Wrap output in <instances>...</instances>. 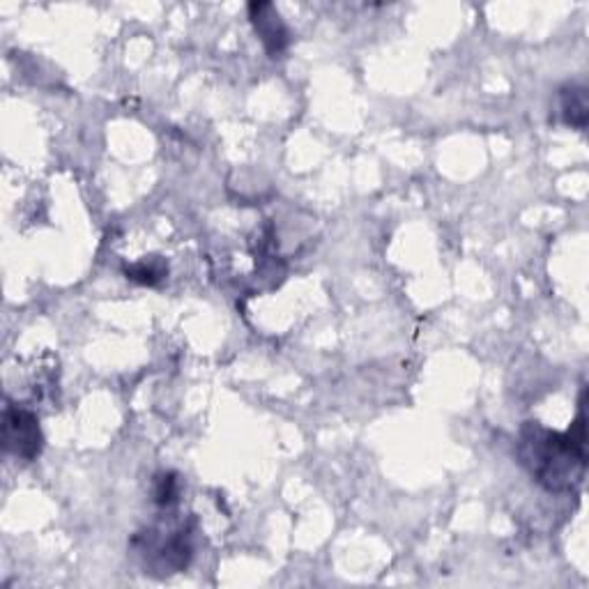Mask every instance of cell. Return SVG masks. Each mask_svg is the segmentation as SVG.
Returning <instances> with one entry per match:
<instances>
[{"mask_svg":"<svg viewBox=\"0 0 589 589\" xmlns=\"http://www.w3.org/2000/svg\"><path fill=\"white\" fill-rule=\"evenodd\" d=\"M560 113H562V120L576 129H582L587 127V120H589V102H587V88L578 86V83H571V86H565L560 90Z\"/></svg>","mask_w":589,"mask_h":589,"instance_id":"5b68a950","label":"cell"},{"mask_svg":"<svg viewBox=\"0 0 589 589\" xmlns=\"http://www.w3.org/2000/svg\"><path fill=\"white\" fill-rule=\"evenodd\" d=\"M124 274H127L129 281H137L141 286H157L163 279H167L169 266L163 263V260H159V258H150V260H139V263L129 266L124 270Z\"/></svg>","mask_w":589,"mask_h":589,"instance_id":"8992f818","label":"cell"},{"mask_svg":"<svg viewBox=\"0 0 589 589\" xmlns=\"http://www.w3.org/2000/svg\"><path fill=\"white\" fill-rule=\"evenodd\" d=\"M180 493V483L178 477L173 472H161L154 477V486H152V500L157 507H171L176 505Z\"/></svg>","mask_w":589,"mask_h":589,"instance_id":"52a82bcc","label":"cell"},{"mask_svg":"<svg viewBox=\"0 0 589 589\" xmlns=\"http://www.w3.org/2000/svg\"><path fill=\"white\" fill-rule=\"evenodd\" d=\"M518 458L526 470L552 493H567L576 488L587 468V431H585V408L580 401V415L573 427L565 433L550 431L537 421H528L520 429Z\"/></svg>","mask_w":589,"mask_h":589,"instance_id":"6da1fadb","label":"cell"},{"mask_svg":"<svg viewBox=\"0 0 589 589\" xmlns=\"http://www.w3.org/2000/svg\"><path fill=\"white\" fill-rule=\"evenodd\" d=\"M42 447L44 436L40 419L26 408L8 403L3 410V449L21 461H36Z\"/></svg>","mask_w":589,"mask_h":589,"instance_id":"3957f363","label":"cell"},{"mask_svg":"<svg viewBox=\"0 0 589 589\" xmlns=\"http://www.w3.org/2000/svg\"><path fill=\"white\" fill-rule=\"evenodd\" d=\"M247 10H249V21L260 42H263L266 51L272 58L281 56L290 44V30L281 19L277 6L266 3V0H258V3H249Z\"/></svg>","mask_w":589,"mask_h":589,"instance_id":"277c9868","label":"cell"},{"mask_svg":"<svg viewBox=\"0 0 589 589\" xmlns=\"http://www.w3.org/2000/svg\"><path fill=\"white\" fill-rule=\"evenodd\" d=\"M134 546H141V555L146 558V567L150 573L171 576L180 573L189 567L193 558V543L189 528H178L169 537L159 532H143L134 539Z\"/></svg>","mask_w":589,"mask_h":589,"instance_id":"7a4b0ae2","label":"cell"}]
</instances>
